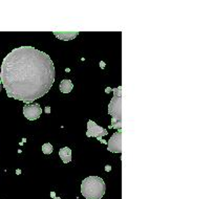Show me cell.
<instances>
[{"instance_id":"8992f818","label":"cell","mask_w":212,"mask_h":199,"mask_svg":"<svg viewBox=\"0 0 212 199\" xmlns=\"http://www.w3.org/2000/svg\"><path fill=\"white\" fill-rule=\"evenodd\" d=\"M22 112H23L25 119H28V121H36L41 117L42 109L39 104L25 105V106H23Z\"/></svg>"},{"instance_id":"52a82bcc","label":"cell","mask_w":212,"mask_h":199,"mask_svg":"<svg viewBox=\"0 0 212 199\" xmlns=\"http://www.w3.org/2000/svg\"><path fill=\"white\" fill-rule=\"evenodd\" d=\"M52 34L60 40L69 41V40H73L77 37L78 35H79V31H52Z\"/></svg>"},{"instance_id":"e0dca14e","label":"cell","mask_w":212,"mask_h":199,"mask_svg":"<svg viewBox=\"0 0 212 199\" xmlns=\"http://www.w3.org/2000/svg\"><path fill=\"white\" fill-rule=\"evenodd\" d=\"M101 67L104 68V62H101Z\"/></svg>"},{"instance_id":"6da1fadb","label":"cell","mask_w":212,"mask_h":199,"mask_svg":"<svg viewBox=\"0 0 212 199\" xmlns=\"http://www.w3.org/2000/svg\"><path fill=\"white\" fill-rule=\"evenodd\" d=\"M54 62L32 46L14 48L4 57L0 78L9 98L28 104L42 98L55 82Z\"/></svg>"},{"instance_id":"ba28073f","label":"cell","mask_w":212,"mask_h":199,"mask_svg":"<svg viewBox=\"0 0 212 199\" xmlns=\"http://www.w3.org/2000/svg\"><path fill=\"white\" fill-rule=\"evenodd\" d=\"M59 156L61 158V160L64 163H68V162L71 161V156H73V152H71V149L68 147L61 148L59 150Z\"/></svg>"},{"instance_id":"7c38bea8","label":"cell","mask_w":212,"mask_h":199,"mask_svg":"<svg viewBox=\"0 0 212 199\" xmlns=\"http://www.w3.org/2000/svg\"><path fill=\"white\" fill-rule=\"evenodd\" d=\"M110 91H112V89H111V88H109V87H108V88H106V89H105V92H106V93H108V92H110Z\"/></svg>"},{"instance_id":"5bb4252c","label":"cell","mask_w":212,"mask_h":199,"mask_svg":"<svg viewBox=\"0 0 212 199\" xmlns=\"http://www.w3.org/2000/svg\"><path fill=\"white\" fill-rule=\"evenodd\" d=\"M45 112H46V113H49V112H50V108H49V107H46V108H45Z\"/></svg>"},{"instance_id":"30bf717a","label":"cell","mask_w":212,"mask_h":199,"mask_svg":"<svg viewBox=\"0 0 212 199\" xmlns=\"http://www.w3.org/2000/svg\"><path fill=\"white\" fill-rule=\"evenodd\" d=\"M52 151H54V148H52V144H49V143H45V144L42 146V152L45 154V155L52 154Z\"/></svg>"},{"instance_id":"ac0fdd59","label":"cell","mask_w":212,"mask_h":199,"mask_svg":"<svg viewBox=\"0 0 212 199\" xmlns=\"http://www.w3.org/2000/svg\"><path fill=\"white\" fill-rule=\"evenodd\" d=\"M52 199H61L60 197H55V198H52Z\"/></svg>"},{"instance_id":"277c9868","label":"cell","mask_w":212,"mask_h":199,"mask_svg":"<svg viewBox=\"0 0 212 199\" xmlns=\"http://www.w3.org/2000/svg\"><path fill=\"white\" fill-rule=\"evenodd\" d=\"M108 134V131L106 129L102 128L101 126H99L97 123H95L94 121L89 119L87 122V131H86V136L87 137H96L98 138L99 141L105 144V141L102 139L103 136Z\"/></svg>"},{"instance_id":"9c48e42d","label":"cell","mask_w":212,"mask_h":199,"mask_svg":"<svg viewBox=\"0 0 212 199\" xmlns=\"http://www.w3.org/2000/svg\"><path fill=\"white\" fill-rule=\"evenodd\" d=\"M59 88H60V91H61L62 93H69V92L74 89V84H73V82H71V80H68V79L62 80L61 83H60Z\"/></svg>"},{"instance_id":"5b68a950","label":"cell","mask_w":212,"mask_h":199,"mask_svg":"<svg viewBox=\"0 0 212 199\" xmlns=\"http://www.w3.org/2000/svg\"><path fill=\"white\" fill-rule=\"evenodd\" d=\"M107 150L111 153H121L122 152V130L114 132L108 141Z\"/></svg>"},{"instance_id":"4fadbf2b","label":"cell","mask_w":212,"mask_h":199,"mask_svg":"<svg viewBox=\"0 0 212 199\" xmlns=\"http://www.w3.org/2000/svg\"><path fill=\"white\" fill-rule=\"evenodd\" d=\"M50 197H52V198H55V197H56L55 192H50Z\"/></svg>"},{"instance_id":"3957f363","label":"cell","mask_w":212,"mask_h":199,"mask_svg":"<svg viewBox=\"0 0 212 199\" xmlns=\"http://www.w3.org/2000/svg\"><path fill=\"white\" fill-rule=\"evenodd\" d=\"M114 96L108 104V114L111 117L110 128L118 129V131L122 128V86L112 89Z\"/></svg>"},{"instance_id":"2e32d148","label":"cell","mask_w":212,"mask_h":199,"mask_svg":"<svg viewBox=\"0 0 212 199\" xmlns=\"http://www.w3.org/2000/svg\"><path fill=\"white\" fill-rule=\"evenodd\" d=\"M1 88H2V83H1V78H0V91H1Z\"/></svg>"},{"instance_id":"8fae6325","label":"cell","mask_w":212,"mask_h":199,"mask_svg":"<svg viewBox=\"0 0 212 199\" xmlns=\"http://www.w3.org/2000/svg\"><path fill=\"white\" fill-rule=\"evenodd\" d=\"M105 171H106V172H110L111 171V165H105Z\"/></svg>"},{"instance_id":"7a4b0ae2","label":"cell","mask_w":212,"mask_h":199,"mask_svg":"<svg viewBox=\"0 0 212 199\" xmlns=\"http://www.w3.org/2000/svg\"><path fill=\"white\" fill-rule=\"evenodd\" d=\"M106 186L99 176H88L81 184V194L86 199H101L104 196Z\"/></svg>"},{"instance_id":"9a60e30c","label":"cell","mask_w":212,"mask_h":199,"mask_svg":"<svg viewBox=\"0 0 212 199\" xmlns=\"http://www.w3.org/2000/svg\"><path fill=\"white\" fill-rule=\"evenodd\" d=\"M20 173H21V170H20V169H17V170H16V174H20Z\"/></svg>"}]
</instances>
